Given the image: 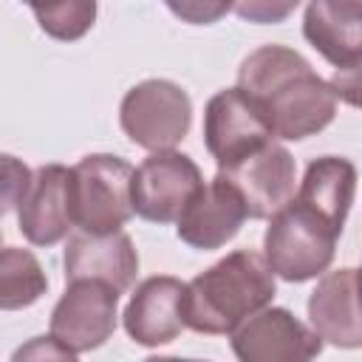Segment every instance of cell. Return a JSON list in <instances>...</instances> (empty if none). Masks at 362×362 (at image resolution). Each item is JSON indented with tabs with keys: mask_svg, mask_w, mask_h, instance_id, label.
Listing matches in <instances>:
<instances>
[{
	"mask_svg": "<svg viewBox=\"0 0 362 362\" xmlns=\"http://www.w3.org/2000/svg\"><path fill=\"white\" fill-rule=\"evenodd\" d=\"M238 88L255 102L274 139L303 141L337 116V93L311 62L286 45H260L238 68Z\"/></svg>",
	"mask_w": 362,
	"mask_h": 362,
	"instance_id": "obj_1",
	"label": "cell"
},
{
	"mask_svg": "<svg viewBox=\"0 0 362 362\" xmlns=\"http://www.w3.org/2000/svg\"><path fill=\"white\" fill-rule=\"evenodd\" d=\"M263 255L235 249L187 283L184 322L195 334L229 337L243 320L272 305L277 286Z\"/></svg>",
	"mask_w": 362,
	"mask_h": 362,
	"instance_id": "obj_2",
	"label": "cell"
},
{
	"mask_svg": "<svg viewBox=\"0 0 362 362\" xmlns=\"http://www.w3.org/2000/svg\"><path fill=\"white\" fill-rule=\"evenodd\" d=\"M339 229L308 204L291 198L269 218L263 235V257L286 283H305L328 272L334 263Z\"/></svg>",
	"mask_w": 362,
	"mask_h": 362,
	"instance_id": "obj_3",
	"label": "cell"
},
{
	"mask_svg": "<svg viewBox=\"0 0 362 362\" xmlns=\"http://www.w3.org/2000/svg\"><path fill=\"white\" fill-rule=\"evenodd\" d=\"M71 204L76 229L119 232L133 215V167L110 153H90L71 167Z\"/></svg>",
	"mask_w": 362,
	"mask_h": 362,
	"instance_id": "obj_4",
	"label": "cell"
},
{
	"mask_svg": "<svg viewBox=\"0 0 362 362\" xmlns=\"http://www.w3.org/2000/svg\"><path fill=\"white\" fill-rule=\"evenodd\" d=\"M122 133L141 150H175L192 124L189 93L173 79H144L119 105Z\"/></svg>",
	"mask_w": 362,
	"mask_h": 362,
	"instance_id": "obj_5",
	"label": "cell"
},
{
	"mask_svg": "<svg viewBox=\"0 0 362 362\" xmlns=\"http://www.w3.org/2000/svg\"><path fill=\"white\" fill-rule=\"evenodd\" d=\"M119 297L122 294L105 280H68L65 294L57 300L51 311L48 334L57 337L76 356L102 348L116 331Z\"/></svg>",
	"mask_w": 362,
	"mask_h": 362,
	"instance_id": "obj_6",
	"label": "cell"
},
{
	"mask_svg": "<svg viewBox=\"0 0 362 362\" xmlns=\"http://www.w3.org/2000/svg\"><path fill=\"white\" fill-rule=\"evenodd\" d=\"M201 187V167L187 153L158 150L133 170V209L150 223H173Z\"/></svg>",
	"mask_w": 362,
	"mask_h": 362,
	"instance_id": "obj_7",
	"label": "cell"
},
{
	"mask_svg": "<svg viewBox=\"0 0 362 362\" xmlns=\"http://www.w3.org/2000/svg\"><path fill=\"white\" fill-rule=\"evenodd\" d=\"M240 362H305L322 354V337L288 308L266 305L229 334Z\"/></svg>",
	"mask_w": 362,
	"mask_h": 362,
	"instance_id": "obj_8",
	"label": "cell"
},
{
	"mask_svg": "<svg viewBox=\"0 0 362 362\" xmlns=\"http://www.w3.org/2000/svg\"><path fill=\"white\" fill-rule=\"evenodd\" d=\"M221 178H226L235 192L243 198L249 218L269 221L277 209H283L294 198V181H297V164L294 156L277 141H266L263 147L252 150L249 156L238 158L229 167L218 170Z\"/></svg>",
	"mask_w": 362,
	"mask_h": 362,
	"instance_id": "obj_9",
	"label": "cell"
},
{
	"mask_svg": "<svg viewBox=\"0 0 362 362\" xmlns=\"http://www.w3.org/2000/svg\"><path fill=\"white\" fill-rule=\"evenodd\" d=\"M274 133L240 88L218 90L204 107V144L218 170L272 141Z\"/></svg>",
	"mask_w": 362,
	"mask_h": 362,
	"instance_id": "obj_10",
	"label": "cell"
},
{
	"mask_svg": "<svg viewBox=\"0 0 362 362\" xmlns=\"http://www.w3.org/2000/svg\"><path fill=\"white\" fill-rule=\"evenodd\" d=\"M17 223L28 243L54 246L76 229L71 204V167L42 164L17 204Z\"/></svg>",
	"mask_w": 362,
	"mask_h": 362,
	"instance_id": "obj_11",
	"label": "cell"
},
{
	"mask_svg": "<svg viewBox=\"0 0 362 362\" xmlns=\"http://www.w3.org/2000/svg\"><path fill=\"white\" fill-rule=\"evenodd\" d=\"M249 218L243 198L235 192V187L215 175L209 184H204L181 209L175 221V235L181 243L198 252H212L226 246Z\"/></svg>",
	"mask_w": 362,
	"mask_h": 362,
	"instance_id": "obj_12",
	"label": "cell"
},
{
	"mask_svg": "<svg viewBox=\"0 0 362 362\" xmlns=\"http://www.w3.org/2000/svg\"><path fill=\"white\" fill-rule=\"evenodd\" d=\"M184 291L187 283L170 274H156L141 280L122 314V325L127 337L141 348H161L178 339V334L187 328L181 308Z\"/></svg>",
	"mask_w": 362,
	"mask_h": 362,
	"instance_id": "obj_13",
	"label": "cell"
},
{
	"mask_svg": "<svg viewBox=\"0 0 362 362\" xmlns=\"http://www.w3.org/2000/svg\"><path fill=\"white\" fill-rule=\"evenodd\" d=\"M62 269L65 283L79 277H96L110 283L119 294L130 291L139 274V252L127 232H107L93 235L85 229H76L65 238L62 252Z\"/></svg>",
	"mask_w": 362,
	"mask_h": 362,
	"instance_id": "obj_14",
	"label": "cell"
},
{
	"mask_svg": "<svg viewBox=\"0 0 362 362\" xmlns=\"http://www.w3.org/2000/svg\"><path fill=\"white\" fill-rule=\"evenodd\" d=\"M308 325L322 342L337 348H362V300L356 269H334L320 274L308 294Z\"/></svg>",
	"mask_w": 362,
	"mask_h": 362,
	"instance_id": "obj_15",
	"label": "cell"
},
{
	"mask_svg": "<svg viewBox=\"0 0 362 362\" xmlns=\"http://www.w3.org/2000/svg\"><path fill=\"white\" fill-rule=\"evenodd\" d=\"M356 195V167L342 156H320L305 167L297 189V201L317 209L339 232Z\"/></svg>",
	"mask_w": 362,
	"mask_h": 362,
	"instance_id": "obj_16",
	"label": "cell"
},
{
	"mask_svg": "<svg viewBox=\"0 0 362 362\" xmlns=\"http://www.w3.org/2000/svg\"><path fill=\"white\" fill-rule=\"evenodd\" d=\"M303 37L337 68L362 51V17L337 0H308L303 14Z\"/></svg>",
	"mask_w": 362,
	"mask_h": 362,
	"instance_id": "obj_17",
	"label": "cell"
},
{
	"mask_svg": "<svg viewBox=\"0 0 362 362\" xmlns=\"http://www.w3.org/2000/svg\"><path fill=\"white\" fill-rule=\"evenodd\" d=\"M48 291V277L40 260L20 246H6L0 252V308L17 311L34 305Z\"/></svg>",
	"mask_w": 362,
	"mask_h": 362,
	"instance_id": "obj_18",
	"label": "cell"
},
{
	"mask_svg": "<svg viewBox=\"0 0 362 362\" xmlns=\"http://www.w3.org/2000/svg\"><path fill=\"white\" fill-rule=\"evenodd\" d=\"M40 28L59 40V42H74L82 40L93 23H96V0H23Z\"/></svg>",
	"mask_w": 362,
	"mask_h": 362,
	"instance_id": "obj_19",
	"label": "cell"
},
{
	"mask_svg": "<svg viewBox=\"0 0 362 362\" xmlns=\"http://www.w3.org/2000/svg\"><path fill=\"white\" fill-rule=\"evenodd\" d=\"M167 8L187 25H212L235 11V0H164Z\"/></svg>",
	"mask_w": 362,
	"mask_h": 362,
	"instance_id": "obj_20",
	"label": "cell"
},
{
	"mask_svg": "<svg viewBox=\"0 0 362 362\" xmlns=\"http://www.w3.org/2000/svg\"><path fill=\"white\" fill-rule=\"evenodd\" d=\"M300 0H235V14L255 25H277L294 14Z\"/></svg>",
	"mask_w": 362,
	"mask_h": 362,
	"instance_id": "obj_21",
	"label": "cell"
},
{
	"mask_svg": "<svg viewBox=\"0 0 362 362\" xmlns=\"http://www.w3.org/2000/svg\"><path fill=\"white\" fill-rule=\"evenodd\" d=\"M328 82L339 102L362 110V51L354 59H348L345 65H337Z\"/></svg>",
	"mask_w": 362,
	"mask_h": 362,
	"instance_id": "obj_22",
	"label": "cell"
},
{
	"mask_svg": "<svg viewBox=\"0 0 362 362\" xmlns=\"http://www.w3.org/2000/svg\"><path fill=\"white\" fill-rule=\"evenodd\" d=\"M3 178H6L3 181V212H11V209H17L20 198L25 195L34 173L25 164H20L14 156H3Z\"/></svg>",
	"mask_w": 362,
	"mask_h": 362,
	"instance_id": "obj_23",
	"label": "cell"
},
{
	"mask_svg": "<svg viewBox=\"0 0 362 362\" xmlns=\"http://www.w3.org/2000/svg\"><path fill=\"white\" fill-rule=\"evenodd\" d=\"M76 359L74 351H68L57 337H34L28 345L14 351V359Z\"/></svg>",
	"mask_w": 362,
	"mask_h": 362,
	"instance_id": "obj_24",
	"label": "cell"
},
{
	"mask_svg": "<svg viewBox=\"0 0 362 362\" xmlns=\"http://www.w3.org/2000/svg\"><path fill=\"white\" fill-rule=\"evenodd\" d=\"M339 6H345V8H351L354 14H359L362 17V0H337Z\"/></svg>",
	"mask_w": 362,
	"mask_h": 362,
	"instance_id": "obj_25",
	"label": "cell"
},
{
	"mask_svg": "<svg viewBox=\"0 0 362 362\" xmlns=\"http://www.w3.org/2000/svg\"><path fill=\"white\" fill-rule=\"evenodd\" d=\"M356 288H359V300H362V269H356Z\"/></svg>",
	"mask_w": 362,
	"mask_h": 362,
	"instance_id": "obj_26",
	"label": "cell"
}]
</instances>
